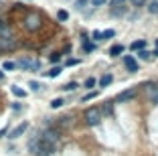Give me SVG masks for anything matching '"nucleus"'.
I'll list each match as a JSON object with an SVG mask.
<instances>
[{
  "mask_svg": "<svg viewBox=\"0 0 158 156\" xmlns=\"http://www.w3.org/2000/svg\"><path fill=\"white\" fill-rule=\"evenodd\" d=\"M23 24H24L27 31H39L41 24H43V19H41V14H39V12H28L27 16H24Z\"/></svg>",
  "mask_w": 158,
  "mask_h": 156,
  "instance_id": "nucleus-1",
  "label": "nucleus"
},
{
  "mask_svg": "<svg viewBox=\"0 0 158 156\" xmlns=\"http://www.w3.org/2000/svg\"><path fill=\"white\" fill-rule=\"evenodd\" d=\"M83 120H85L87 126H98L99 122H102V110H98V108H89V110H85Z\"/></svg>",
  "mask_w": 158,
  "mask_h": 156,
  "instance_id": "nucleus-2",
  "label": "nucleus"
},
{
  "mask_svg": "<svg viewBox=\"0 0 158 156\" xmlns=\"http://www.w3.org/2000/svg\"><path fill=\"white\" fill-rule=\"evenodd\" d=\"M14 65L20 67V69H27V71H39L41 69V63L37 59H31V57H23V59H19Z\"/></svg>",
  "mask_w": 158,
  "mask_h": 156,
  "instance_id": "nucleus-3",
  "label": "nucleus"
},
{
  "mask_svg": "<svg viewBox=\"0 0 158 156\" xmlns=\"http://www.w3.org/2000/svg\"><path fill=\"white\" fill-rule=\"evenodd\" d=\"M41 138L57 146V142H59V138H61V132H59V130H55V128H49V130H45V132L41 134Z\"/></svg>",
  "mask_w": 158,
  "mask_h": 156,
  "instance_id": "nucleus-4",
  "label": "nucleus"
},
{
  "mask_svg": "<svg viewBox=\"0 0 158 156\" xmlns=\"http://www.w3.org/2000/svg\"><path fill=\"white\" fill-rule=\"evenodd\" d=\"M112 14L118 16V14H124L126 12V0H112Z\"/></svg>",
  "mask_w": 158,
  "mask_h": 156,
  "instance_id": "nucleus-5",
  "label": "nucleus"
},
{
  "mask_svg": "<svg viewBox=\"0 0 158 156\" xmlns=\"http://www.w3.org/2000/svg\"><path fill=\"white\" fill-rule=\"evenodd\" d=\"M136 95H138V89L130 87V89H126V91H122L120 95L116 97V101H130V99H134Z\"/></svg>",
  "mask_w": 158,
  "mask_h": 156,
  "instance_id": "nucleus-6",
  "label": "nucleus"
},
{
  "mask_svg": "<svg viewBox=\"0 0 158 156\" xmlns=\"http://www.w3.org/2000/svg\"><path fill=\"white\" fill-rule=\"evenodd\" d=\"M27 130H28V124H27V122H23V124H19V126H16V128L12 130V132H10V136H8V138H12V140H14V138L23 136V134L27 132Z\"/></svg>",
  "mask_w": 158,
  "mask_h": 156,
  "instance_id": "nucleus-7",
  "label": "nucleus"
},
{
  "mask_svg": "<svg viewBox=\"0 0 158 156\" xmlns=\"http://www.w3.org/2000/svg\"><path fill=\"white\" fill-rule=\"evenodd\" d=\"M124 65L128 67V71H138V61H136L132 55H126L124 57Z\"/></svg>",
  "mask_w": 158,
  "mask_h": 156,
  "instance_id": "nucleus-8",
  "label": "nucleus"
},
{
  "mask_svg": "<svg viewBox=\"0 0 158 156\" xmlns=\"http://www.w3.org/2000/svg\"><path fill=\"white\" fill-rule=\"evenodd\" d=\"M146 93H148V99L158 103V85H148L146 87Z\"/></svg>",
  "mask_w": 158,
  "mask_h": 156,
  "instance_id": "nucleus-9",
  "label": "nucleus"
},
{
  "mask_svg": "<svg viewBox=\"0 0 158 156\" xmlns=\"http://www.w3.org/2000/svg\"><path fill=\"white\" fill-rule=\"evenodd\" d=\"M130 49H132V51H138V53H140V51L146 49V41H134V43L130 45Z\"/></svg>",
  "mask_w": 158,
  "mask_h": 156,
  "instance_id": "nucleus-10",
  "label": "nucleus"
},
{
  "mask_svg": "<svg viewBox=\"0 0 158 156\" xmlns=\"http://www.w3.org/2000/svg\"><path fill=\"white\" fill-rule=\"evenodd\" d=\"M112 81H114V75H112V73H106L102 79H99V85H102V87H107Z\"/></svg>",
  "mask_w": 158,
  "mask_h": 156,
  "instance_id": "nucleus-11",
  "label": "nucleus"
},
{
  "mask_svg": "<svg viewBox=\"0 0 158 156\" xmlns=\"http://www.w3.org/2000/svg\"><path fill=\"white\" fill-rule=\"evenodd\" d=\"M122 53H124V45H114L112 49H110V55L112 57H120Z\"/></svg>",
  "mask_w": 158,
  "mask_h": 156,
  "instance_id": "nucleus-12",
  "label": "nucleus"
},
{
  "mask_svg": "<svg viewBox=\"0 0 158 156\" xmlns=\"http://www.w3.org/2000/svg\"><path fill=\"white\" fill-rule=\"evenodd\" d=\"M12 93L16 97H27V91H24V89H20V87H16V85L12 87Z\"/></svg>",
  "mask_w": 158,
  "mask_h": 156,
  "instance_id": "nucleus-13",
  "label": "nucleus"
},
{
  "mask_svg": "<svg viewBox=\"0 0 158 156\" xmlns=\"http://www.w3.org/2000/svg\"><path fill=\"white\" fill-rule=\"evenodd\" d=\"M148 12H152V14H158V2L156 0H152L148 4Z\"/></svg>",
  "mask_w": 158,
  "mask_h": 156,
  "instance_id": "nucleus-14",
  "label": "nucleus"
},
{
  "mask_svg": "<svg viewBox=\"0 0 158 156\" xmlns=\"http://www.w3.org/2000/svg\"><path fill=\"white\" fill-rule=\"evenodd\" d=\"M61 106H63V99H61V97H55V99L51 101V108H53V110H57V108H61Z\"/></svg>",
  "mask_w": 158,
  "mask_h": 156,
  "instance_id": "nucleus-15",
  "label": "nucleus"
},
{
  "mask_svg": "<svg viewBox=\"0 0 158 156\" xmlns=\"http://www.w3.org/2000/svg\"><path fill=\"white\" fill-rule=\"evenodd\" d=\"M57 19H59V20H63V23H65V20L69 19V14H67V10H59V12H57Z\"/></svg>",
  "mask_w": 158,
  "mask_h": 156,
  "instance_id": "nucleus-16",
  "label": "nucleus"
},
{
  "mask_svg": "<svg viewBox=\"0 0 158 156\" xmlns=\"http://www.w3.org/2000/svg\"><path fill=\"white\" fill-rule=\"evenodd\" d=\"M95 83H98V81H95V77H87V79H85V87H95Z\"/></svg>",
  "mask_w": 158,
  "mask_h": 156,
  "instance_id": "nucleus-17",
  "label": "nucleus"
},
{
  "mask_svg": "<svg viewBox=\"0 0 158 156\" xmlns=\"http://www.w3.org/2000/svg\"><path fill=\"white\" fill-rule=\"evenodd\" d=\"M59 73H61V67H53L47 75H49V77H59Z\"/></svg>",
  "mask_w": 158,
  "mask_h": 156,
  "instance_id": "nucleus-18",
  "label": "nucleus"
},
{
  "mask_svg": "<svg viewBox=\"0 0 158 156\" xmlns=\"http://www.w3.org/2000/svg\"><path fill=\"white\" fill-rule=\"evenodd\" d=\"M63 89H65V91H73V89H77V83L71 81V83H67V85H63Z\"/></svg>",
  "mask_w": 158,
  "mask_h": 156,
  "instance_id": "nucleus-19",
  "label": "nucleus"
},
{
  "mask_svg": "<svg viewBox=\"0 0 158 156\" xmlns=\"http://www.w3.org/2000/svg\"><path fill=\"white\" fill-rule=\"evenodd\" d=\"M114 35H116V31H112V28H110V31H103L102 32V39H112Z\"/></svg>",
  "mask_w": 158,
  "mask_h": 156,
  "instance_id": "nucleus-20",
  "label": "nucleus"
},
{
  "mask_svg": "<svg viewBox=\"0 0 158 156\" xmlns=\"http://www.w3.org/2000/svg\"><path fill=\"white\" fill-rule=\"evenodd\" d=\"M71 118H67V116H63V118H59V126H69L71 122H69Z\"/></svg>",
  "mask_w": 158,
  "mask_h": 156,
  "instance_id": "nucleus-21",
  "label": "nucleus"
},
{
  "mask_svg": "<svg viewBox=\"0 0 158 156\" xmlns=\"http://www.w3.org/2000/svg\"><path fill=\"white\" fill-rule=\"evenodd\" d=\"M87 4H89V0H77V2H75V6H77V8H85Z\"/></svg>",
  "mask_w": 158,
  "mask_h": 156,
  "instance_id": "nucleus-22",
  "label": "nucleus"
},
{
  "mask_svg": "<svg viewBox=\"0 0 158 156\" xmlns=\"http://www.w3.org/2000/svg\"><path fill=\"white\" fill-rule=\"evenodd\" d=\"M93 97H98V91H89L87 95H83V101H89V99H93Z\"/></svg>",
  "mask_w": 158,
  "mask_h": 156,
  "instance_id": "nucleus-23",
  "label": "nucleus"
},
{
  "mask_svg": "<svg viewBox=\"0 0 158 156\" xmlns=\"http://www.w3.org/2000/svg\"><path fill=\"white\" fill-rule=\"evenodd\" d=\"M83 49L87 51V53H91V51L95 49V45H93V43H83Z\"/></svg>",
  "mask_w": 158,
  "mask_h": 156,
  "instance_id": "nucleus-24",
  "label": "nucleus"
},
{
  "mask_svg": "<svg viewBox=\"0 0 158 156\" xmlns=\"http://www.w3.org/2000/svg\"><path fill=\"white\" fill-rule=\"evenodd\" d=\"M10 69H16V65H14L12 61H6L4 63V71H10Z\"/></svg>",
  "mask_w": 158,
  "mask_h": 156,
  "instance_id": "nucleus-25",
  "label": "nucleus"
},
{
  "mask_svg": "<svg viewBox=\"0 0 158 156\" xmlns=\"http://www.w3.org/2000/svg\"><path fill=\"white\" fill-rule=\"evenodd\" d=\"M91 4H93V6H106L107 0H91Z\"/></svg>",
  "mask_w": 158,
  "mask_h": 156,
  "instance_id": "nucleus-26",
  "label": "nucleus"
},
{
  "mask_svg": "<svg viewBox=\"0 0 158 156\" xmlns=\"http://www.w3.org/2000/svg\"><path fill=\"white\" fill-rule=\"evenodd\" d=\"M31 87H33V91H39V89H41V83H37V81H31Z\"/></svg>",
  "mask_w": 158,
  "mask_h": 156,
  "instance_id": "nucleus-27",
  "label": "nucleus"
},
{
  "mask_svg": "<svg viewBox=\"0 0 158 156\" xmlns=\"http://www.w3.org/2000/svg\"><path fill=\"white\" fill-rule=\"evenodd\" d=\"M59 59H61V55H59V53H53V55H51V63H57Z\"/></svg>",
  "mask_w": 158,
  "mask_h": 156,
  "instance_id": "nucleus-28",
  "label": "nucleus"
},
{
  "mask_svg": "<svg viewBox=\"0 0 158 156\" xmlns=\"http://www.w3.org/2000/svg\"><path fill=\"white\" fill-rule=\"evenodd\" d=\"M140 57H142V59H150L152 55H150L148 51H140Z\"/></svg>",
  "mask_w": 158,
  "mask_h": 156,
  "instance_id": "nucleus-29",
  "label": "nucleus"
},
{
  "mask_svg": "<svg viewBox=\"0 0 158 156\" xmlns=\"http://www.w3.org/2000/svg\"><path fill=\"white\" fill-rule=\"evenodd\" d=\"M93 39H95V41H102V32L95 31V32H93Z\"/></svg>",
  "mask_w": 158,
  "mask_h": 156,
  "instance_id": "nucleus-30",
  "label": "nucleus"
},
{
  "mask_svg": "<svg viewBox=\"0 0 158 156\" xmlns=\"http://www.w3.org/2000/svg\"><path fill=\"white\" fill-rule=\"evenodd\" d=\"M67 65H79V59H69V61H67Z\"/></svg>",
  "mask_w": 158,
  "mask_h": 156,
  "instance_id": "nucleus-31",
  "label": "nucleus"
},
{
  "mask_svg": "<svg viewBox=\"0 0 158 156\" xmlns=\"http://www.w3.org/2000/svg\"><path fill=\"white\" fill-rule=\"evenodd\" d=\"M132 2H134L136 6H142V4H144V0H132Z\"/></svg>",
  "mask_w": 158,
  "mask_h": 156,
  "instance_id": "nucleus-32",
  "label": "nucleus"
},
{
  "mask_svg": "<svg viewBox=\"0 0 158 156\" xmlns=\"http://www.w3.org/2000/svg\"><path fill=\"white\" fill-rule=\"evenodd\" d=\"M4 134H6V128H2L0 130V136H4Z\"/></svg>",
  "mask_w": 158,
  "mask_h": 156,
  "instance_id": "nucleus-33",
  "label": "nucleus"
},
{
  "mask_svg": "<svg viewBox=\"0 0 158 156\" xmlns=\"http://www.w3.org/2000/svg\"><path fill=\"white\" fill-rule=\"evenodd\" d=\"M2 79H4V73H2V71H0V81H2Z\"/></svg>",
  "mask_w": 158,
  "mask_h": 156,
  "instance_id": "nucleus-34",
  "label": "nucleus"
},
{
  "mask_svg": "<svg viewBox=\"0 0 158 156\" xmlns=\"http://www.w3.org/2000/svg\"><path fill=\"white\" fill-rule=\"evenodd\" d=\"M152 55H154V57H158V49H156V51H154V53H152Z\"/></svg>",
  "mask_w": 158,
  "mask_h": 156,
  "instance_id": "nucleus-35",
  "label": "nucleus"
},
{
  "mask_svg": "<svg viewBox=\"0 0 158 156\" xmlns=\"http://www.w3.org/2000/svg\"><path fill=\"white\" fill-rule=\"evenodd\" d=\"M156 45H158V39H156Z\"/></svg>",
  "mask_w": 158,
  "mask_h": 156,
  "instance_id": "nucleus-36",
  "label": "nucleus"
}]
</instances>
